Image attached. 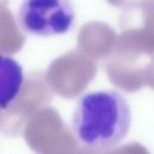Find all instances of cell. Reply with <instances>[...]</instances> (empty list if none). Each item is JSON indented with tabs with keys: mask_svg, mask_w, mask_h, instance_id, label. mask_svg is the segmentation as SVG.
I'll use <instances>...</instances> for the list:
<instances>
[{
	"mask_svg": "<svg viewBox=\"0 0 154 154\" xmlns=\"http://www.w3.org/2000/svg\"><path fill=\"white\" fill-rule=\"evenodd\" d=\"M132 113L126 96L116 89L82 94L71 118L73 137L85 148L111 152L128 137Z\"/></svg>",
	"mask_w": 154,
	"mask_h": 154,
	"instance_id": "6da1fadb",
	"label": "cell"
},
{
	"mask_svg": "<svg viewBox=\"0 0 154 154\" xmlns=\"http://www.w3.org/2000/svg\"><path fill=\"white\" fill-rule=\"evenodd\" d=\"M17 19L20 29L34 36L64 35L76 23V10L71 0H23Z\"/></svg>",
	"mask_w": 154,
	"mask_h": 154,
	"instance_id": "7a4b0ae2",
	"label": "cell"
},
{
	"mask_svg": "<svg viewBox=\"0 0 154 154\" xmlns=\"http://www.w3.org/2000/svg\"><path fill=\"white\" fill-rule=\"evenodd\" d=\"M24 84L22 65L12 57L0 53V109H7L18 97Z\"/></svg>",
	"mask_w": 154,
	"mask_h": 154,
	"instance_id": "3957f363",
	"label": "cell"
}]
</instances>
